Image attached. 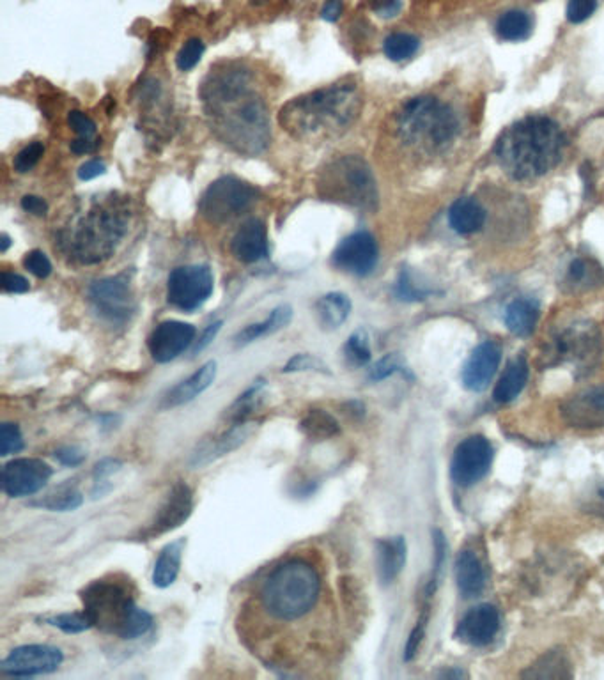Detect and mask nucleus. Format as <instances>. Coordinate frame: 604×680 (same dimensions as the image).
<instances>
[{
  "mask_svg": "<svg viewBox=\"0 0 604 680\" xmlns=\"http://www.w3.org/2000/svg\"><path fill=\"white\" fill-rule=\"evenodd\" d=\"M202 107L211 132L241 156L264 153L272 142L270 107L247 62L222 61L202 80Z\"/></svg>",
  "mask_w": 604,
  "mask_h": 680,
  "instance_id": "1",
  "label": "nucleus"
},
{
  "mask_svg": "<svg viewBox=\"0 0 604 680\" xmlns=\"http://www.w3.org/2000/svg\"><path fill=\"white\" fill-rule=\"evenodd\" d=\"M132 213L130 197L119 192L89 195L55 231V247L78 266L105 263L126 238Z\"/></svg>",
  "mask_w": 604,
  "mask_h": 680,
  "instance_id": "2",
  "label": "nucleus"
},
{
  "mask_svg": "<svg viewBox=\"0 0 604 680\" xmlns=\"http://www.w3.org/2000/svg\"><path fill=\"white\" fill-rule=\"evenodd\" d=\"M364 109V96L355 80H342L300 94L280 109L279 124L293 139L326 142L348 132Z\"/></svg>",
  "mask_w": 604,
  "mask_h": 680,
  "instance_id": "3",
  "label": "nucleus"
},
{
  "mask_svg": "<svg viewBox=\"0 0 604 680\" xmlns=\"http://www.w3.org/2000/svg\"><path fill=\"white\" fill-rule=\"evenodd\" d=\"M564 147L566 137L557 121L548 116H527L496 140L495 158L509 178L527 183L555 169Z\"/></svg>",
  "mask_w": 604,
  "mask_h": 680,
  "instance_id": "4",
  "label": "nucleus"
},
{
  "mask_svg": "<svg viewBox=\"0 0 604 680\" xmlns=\"http://www.w3.org/2000/svg\"><path fill=\"white\" fill-rule=\"evenodd\" d=\"M395 140L413 153L438 156L456 144L461 119L447 101L433 94H422L404 101L392 117Z\"/></svg>",
  "mask_w": 604,
  "mask_h": 680,
  "instance_id": "5",
  "label": "nucleus"
},
{
  "mask_svg": "<svg viewBox=\"0 0 604 680\" xmlns=\"http://www.w3.org/2000/svg\"><path fill=\"white\" fill-rule=\"evenodd\" d=\"M321 588L318 569L303 558H291L266 576L259 603L273 620L298 622L316 608Z\"/></svg>",
  "mask_w": 604,
  "mask_h": 680,
  "instance_id": "6",
  "label": "nucleus"
},
{
  "mask_svg": "<svg viewBox=\"0 0 604 680\" xmlns=\"http://www.w3.org/2000/svg\"><path fill=\"white\" fill-rule=\"evenodd\" d=\"M80 599L94 627L116 634L121 640H137L153 629V615L139 608L128 585L114 580L93 581Z\"/></svg>",
  "mask_w": 604,
  "mask_h": 680,
  "instance_id": "7",
  "label": "nucleus"
},
{
  "mask_svg": "<svg viewBox=\"0 0 604 680\" xmlns=\"http://www.w3.org/2000/svg\"><path fill=\"white\" fill-rule=\"evenodd\" d=\"M318 195L326 202L372 213L378 209V185L371 165L360 155L335 156L319 169Z\"/></svg>",
  "mask_w": 604,
  "mask_h": 680,
  "instance_id": "8",
  "label": "nucleus"
},
{
  "mask_svg": "<svg viewBox=\"0 0 604 680\" xmlns=\"http://www.w3.org/2000/svg\"><path fill=\"white\" fill-rule=\"evenodd\" d=\"M603 356V337L592 323H574L551 339L544 353L546 367L571 365L574 371H592Z\"/></svg>",
  "mask_w": 604,
  "mask_h": 680,
  "instance_id": "9",
  "label": "nucleus"
},
{
  "mask_svg": "<svg viewBox=\"0 0 604 680\" xmlns=\"http://www.w3.org/2000/svg\"><path fill=\"white\" fill-rule=\"evenodd\" d=\"M259 192L243 179L224 176L213 181L199 201L201 217L213 225H224L247 213Z\"/></svg>",
  "mask_w": 604,
  "mask_h": 680,
  "instance_id": "10",
  "label": "nucleus"
},
{
  "mask_svg": "<svg viewBox=\"0 0 604 680\" xmlns=\"http://www.w3.org/2000/svg\"><path fill=\"white\" fill-rule=\"evenodd\" d=\"M87 296L94 312L110 325L123 326L130 323L137 310L132 280L126 273L94 280L87 289Z\"/></svg>",
  "mask_w": 604,
  "mask_h": 680,
  "instance_id": "11",
  "label": "nucleus"
},
{
  "mask_svg": "<svg viewBox=\"0 0 604 680\" xmlns=\"http://www.w3.org/2000/svg\"><path fill=\"white\" fill-rule=\"evenodd\" d=\"M215 289V277L208 264H186L169 273L167 302L183 312H194L208 302Z\"/></svg>",
  "mask_w": 604,
  "mask_h": 680,
  "instance_id": "12",
  "label": "nucleus"
},
{
  "mask_svg": "<svg viewBox=\"0 0 604 680\" xmlns=\"http://www.w3.org/2000/svg\"><path fill=\"white\" fill-rule=\"evenodd\" d=\"M493 459H495L493 443L482 434H472L461 443H457L450 461V477L456 486H475L488 475Z\"/></svg>",
  "mask_w": 604,
  "mask_h": 680,
  "instance_id": "13",
  "label": "nucleus"
},
{
  "mask_svg": "<svg viewBox=\"0 0 604 680\" xmlns=\"http://www.w3.org/2000/svg\"><path fill=\"white\" fill-rule=\"evenodd\" d=\"M64 663L59 647L47 643H32L11 650L0 663V673L8 677H36L54 673Z\"/></svg>",
  "mask_w": 604,
  "mask_h": 680,
  "instance_id": "14",
  "label": "nucleus"
},
{
  "mask_svg": "<svg viewBox=\"0 0 604 680\" xmlns=\"http://www.w3.org/2000/svg\"><path fill=\"white\" fill-rule=\"evenodd\" d=\"M194 512V491L185 480H176L169 493L165 496L160 509L156 510L155 518L146 530H142L140 541H151L160 535L174 532L176 528L185 525Z\"/></svg>",
  "mask_w": 604,
  "mask_h": 680,
  "instance_id": "15",
  "label": "nucleus"
},
{
  "mask_svg": "<svg viewBox=\"0 0 604 680\" xmlns=\"http://www.w3.org/2000/svg\"><path fill=\"white\" fill-rule=\"evenodd\" d=\"M380 261V247L371 232L358 231L346 236L333 250L332 263L337 270L367 277L376 270Z\"/></svg>",
  "mask_w": 604,
  "mask_h": 680,
  "instance_id": "16",
  "label": "nucleus"
},
{
  "mask_svg": "<svg viewBox=\"0 0 604 680\" xmlns=\"http://www.w3.org/2000/svg\"><path fill=\"white\" fill-rule=\"evenodd\" d=\"M54 470L43 459L20 457L4 464L2 468V491L9 498H25L45 489Z\"/></svg>",
  "mask_w": 604,
  "mask_h": 680,
  "instance_id": "17",
  "label": "nucleus"
},
{
  "mask_svg": "<svg viewBox=\"0 0 604 680\" xmlns=\"http://www.w3.org/2000/svg\"><path fill=\"white\" fill-rule=\"evenodd\" d=\"M560 417L574 429L604 427V383L583 388L560 404Z\"/></svg>",
  "mask_w": 604,
  "mask_h": 680,
  "instance_id": "18",
  "label": "nucleus"
},
{
  "mask_svg": "<svg viewBox=\"0 0 604 680\" xmlns=\"http://www.w3.org/2000/svg\"><path fill=\"white\" fill-rule=\"evenodd\" d=\"M500 627H502V617L495 604H477L466 611L463 619L457 622L454 636L457 642L465 643L468 647H475V649H482L495 640L496 634L500 633Z\"/></svg>",
  "mask_w": 604,
  "mask_h": 680,
  "instance_id": "19",
  "label": "nucleus"
},
{
  "mask_svg": "<svg viewBox=\"0 0 604 680\" xmlns=\"http://www.w3.org/2000/svg\"><path fill=\"white\" fill-rule=\"evenodd\" d=\"M195 335L197 330L190 323L174 319L163 321L149 335V353L156 364H169L183 355L190 346H194Z\"/></svg>",
  "mask_w": 604,
  "mask_h": 680,
  "instance_id": "20",
  "label": "nucleus"
},
{
  "mask_svg": "<svg viewBox=\"0 0 604 680\" xmlns=\"http://www.w3.org/2000/svg\"><path fill=\"white\" fill-rule=\"evenodd\" d=\"M256 429V425L250 422H236V424L229 427V431L217 434L210 440H204L195 447L192 456L188 459V464L199 470L204 466L217 463L218 459L229 456L234 450L240 449L241 445L247 443L248 438L252 436Z\"/></svg>",
  "mask_w": 604,
  "mask_h": 680,
  "instance_id": "21",
  "label": "nucleus"
},
{
  "mask_svg": "<svg viewBox=\"0 0 604 680\" xmlns=\"http://www.w3.org/2000/svg\"><path fill=\"white\" fill-rule=\"evenodd\" d=\"M502 364V349L493 340H486L473 349L461 371L463 387L475 394H481L495 378Z\"/></svg>",
  "mask_w": 604,
  "mask_h": 680,
  "instance_id": "22",
  "label": "nucleus"
},
{
  "mask_svg": "<svg viewBox=\"0 0 604 680\" xmlns=\"http://www.w3.org/2000/svg\"><path fill=\"white\" fill-rule=\"evenodd\" d=\"M231 252L240 263H259L270 255L266 224L259 218H248L231 241Z\"/></svg>",
  "mask_w": 604,
  "mask_h": 680,
  "instance_id": "23",
  "label": "nucleus"
},
{
  "mask_svg": "<svg viewBox=\"0 0 604 680\" xmlns=\"http://www.w3.org/2000/svg\"><path fill=\"white\" fill-rule=\"evenodd\" d=\"M215 378H217V362L210 360V362L199 367L194 374H190L188 378L179 381L176 387H172L167 394L163 395L160 408L162 410H174L179 406L190 404L197 397H201L215 383Z\"/></svg>",
  "mask_w": 604,
  "mask_h": 680,
  "instance_id": "24",
  "label": "nucleus"
},
{
  "mask_svg": "<svg viewBox=\"0 0 604 680\" xmlns=\"http://www.w3.org/2000/svg\"><path fill=\"white\" fill-rule=\"evenodd\" d=\"M408 544L403 535L376 541V572L381 585H392L406 567Z\"/></svg>",
  "mask_w": 604,
  "mask_h": 680,
  "instance_id": "25",
  "label": "nucleus"
},
{
  "mask_svg": "<svg viewBox=\"0 0 604 680\" xmlns=\"http://www.w3.org/2000/svg\"><path fill=\"white\" fill-rule=\"evenodd\" d=\"M456 583L459 592L466 599H472L484 592L488 576L481 558L473 549H461L456 558Z\"/></svg>",
  "mask_w": 604,
  "mask_h": 680,
  "instance_id": "26",
  "label": "nucleus"
},
{
  "mask_svg": "<svg viewBox=\"0 0 604 680\" xmlns=\"http://www.w3.org/2000/svg\"><path fill=\"white\" fill-rule=\"evenodd\" d=\"M539 317H541L539 300L532 296H519L505 307L504 323L512 335L527 339L535 332Z\"/></svg>",
  "mask_w": 604,
  "mask_h": 680,
  "instance_id": "27",
  "label": "nucleus"
},
{
  "mask_svg": "<svg viewBox=\"0 0 604 680\" xmlns=\"http://www.w3.org/2000/svg\"><path fill=\"white\" fill-rule=\"evenodd\" d=\"M488 222V211L475 197H459L449 209V224L459 236H472Z\"/></svg>",
  "mask_w": 604,
  "mask_h": 680,
  "instance_id": "28",
  "label": "nucleus"
},
{
  "mask_svg": "<svg viewBox=\"0 0 604 680\" xmlns=\"http://www.w3.org/2000/svg\"><path fill=\"white\" fill-rule=\"evenodd\" d=\"M528 378H530V365H528L527 358H523V356L514 358L507 364L504 374L498 379L495 392H493V399L498 404H509V402L516 401L527 387Z\"/></svg>",
  "mask_w": 604,
  "mask_h": 680,
  "instance_id": "29",
  "label": "nucleus"
},
{
  "mask_svg": "<svg viewBox=\"0 0 604 680\" xmlns=\"http://www.w3.org/2000/svg\"><path fill=\"white\" fill-rule=\"evenodd\" d=\"M293 321V307L291 305H279L270 312V316L266 317L261 323H252V325L245 326L243 330L236 333L234 342L236 346H248L252 342L264 339L268 335L284 330L289 323Z\"/></svg>",
  "mask_w": 604,
  "mask_h": 680,
  "instance_id": "30",
  "label": "nucleus"
},
{
  "mask_svg": "<svg viewBox=\"0 0 604 680\" xmlns=\"http://www.w3.org/2000/svg\"><path fill=\"white\" fill-rule=\"evenodd\" d=\"M186 539H176V541L169 542L165 548L160 551V555L156 558L155 569H153V585L156 588H169L178 580L179 571H181V562H183V553H185Z\"/></svg>",
  "mask_w": 604,
  "mask_h": 680,
  "instance_id": "31",
  "label": "nucleus"
},
{
  "mask_svg": "<svg viewBox=\"0 0 604 680\" xmlns=\"http://www.w3.org/2000/svg\"><path fill=\"white\" fill-rule=\"evenodd\" d=\"M351 309H353V305H351L348 294L337 293V291L321 296L314 305L319 326L326 332H333V330L341 328L348 321Z\"/></svg>",
  "mask_w": 604,
  "mask_h": 680,
  "instance_id": "32",
  "label": "nucleus"
},
{
  "mask_svg": "<svg viewBox=\"0 0 604 680\" xmlns=\"http://www.w3.org/2000/svg\"><path fill=\"white\" fill-rule=\"evenodd\" d=\"M523 679H573L571 661L564 650H548L521 673Z\"/></svg>",
  "mask_w": 604,
  "mask_h": 680,
  "instance_id": "33",
  "label": "nucleus"
},
{
  "mask_svg": "<svg viewBox=\"0 0 604 680\" xmlns=\"http://www.w3.org/2000/svg\"><path fill=\"white\" fill-rule=\"evenodd\" d=\"M496 36L507 43L527 41L534 32V18L523 9H509L498 16L495 25Z\"/></svg>",
  "mask_w": 604,
  "mask_h": 680,
  "instance_id": "34",
  "label": "nucleus"
},
{
  "mask_svg": "<svg viewBox=\"0 0 604 680\" xmlns=\"http://www.w3.org/2000/svg\"><path fill=\"white\" fill-rule=\"evenodd\" d=\"M604 282V271L599 264L592 259L576 257L569 264L566 271V284L571 291H589L594 287H599Z\"/></svg>",
  "mask_w": 604,
  "mask_h": 680,
  "instance_id": "35",
  "label": "nucleus"
},
{
  "mask_svg": "<svg viewBox=\"0 0 604 680\" xmlns=\"http://www.w3.org/2000/svg\"><path fill=\"white\" fill-rule=\"evenodd\" d=\"M300 431L310 441L332 440L341 434V424L332 413L321 408H312L300 420Z\"/></svg>",
  "mask_w": 604,
  "mask_h": 680,
  "instance_id": "36",
  "label": "nucleus"
},
{
  "mask_svg": "<svg viewBox=\"0 0 604 680\" xmlns=\"http://www.w3.org/2000/svg\"><path fill=\"white\" fill-rule=\"evenodd\" d=\"M82 503H84V495L80 493V489L75 484L68 482V484L55 487L36 502H31V507L50 510V512H73V510L80 509Z\"/></svg>",
  "mask_w": 604,
  "mask_h": 680,
  "instance_id": "37",
  "label": "nucleus"
},
{
  "mask_svg": "<svg viewBox=\"0 0 604 680\" xmlns=\"http://www.w3.org/2000/svg\"><path fill=\"white\" fill-rule=\"evenodd\" d=\"M39 622L47 626L55 627L62 633L80 634L93 629L94 622L91 615L86 610L73 611V613H57V615H45Z\"/></svg>",
  "mask_w": 604,
  "mask_h": 680,
  "instance_id": "38",
  "label": "nucleus"
},
{
  "mask_svg": "<svg viewBox=\"0 0 604 680\" xmlns=\"http://www.w3.org/2000/svg\"><path fill=\"white\" fill-rule=\"evenodd\" d=\"M420 39L408 32H394L383 41V52L390 61L403 62L419 52Z\"/></svg>",
  "mask_w": 604,
  "mask_h": 680,
  "instance_id": "39",
  "label": "nucleus"
},
{
  "mask_svg": "<svg viewBox=\"0 0 604 680\" xmlns=\"http://www.w3.org/2000/svg\"><path fill=\"white\" fill-rule=\"evenodd\" d=\"M123 466V461H119L116 457H105L100 463H96L93 470V491H91L94 500L109 495L114 487L112 479L123 470Z\"/></svg>",
  "mask_w": 604,
  "mask_h": 680,
  "instance_id": "40",
  "label": "nucleus"
},
{
  "mask_svg": "<svg viewBox=\"0 0 604 680\" xmlns=\"http://www.w3.org/2000/svg\"><path fill=\"white\" fill-rule=\"evenodd\" d=\"M266 387V381L263 378H257L250 387L243 392V394L234 401L231 410H229V418L231 422H247L248 417L252 415V411L257 408V401L261 397L263 388Z\"/></svg>",
  "mask_w": 604,
  "mask_h": 680,
  "instance_id": "41",
  "label": "nucleus"
},
{
  "mask_svg": "<svg viewBox=\"0 0 604 680\" xmlns=\"http://www.w3.org/2000/svg\"><path fill=\"white\" fill-rule=\"evenodd\" d=\"M371 339L369 333L364 328L351 333L349 339L344 344V356L349 365L353 367H364L371 362Z\"/></svg>",
  "mask_w": 604,
  "mask_h": 680,
  "instance_id": "42",
  "label": "nucleus"
},
{
  "mask_svg": "<svg viewBox=\"0 0 604 680\" xmlns=\"http://www.w3.org/2000/svg\"><path fill=\"white\" fill-rule=\"evenodd\" d=\"M433 542H434V567L433 576L431 580L427 583L426 587V597H433L436 588H438V583H440V576H442L443 565H445V557H447V541H445V535H443L442 530H434L433 532Z\"/></svg>",
  "mask_w": 604,
  "mask_h": 680,
  "instance_id": "43",
  "label": "nucleus"
},
{
  "mask_svg": "<svg viewBox=\"0 0 604 680\" xmlns=\"http://www.w3.org/2000/svg\"><path fill=\"white\" fill-rule=\"evenodd\" d=\"M284 374H295V372H319V374H332L330 367L318 358L316 355H309V353H298V355L289 358L284 367H282Z\"/></svg>",
  "mask_w": 604,
  "mask_h": 680,
  "instance_id": "44",
  "label": "nucleus"
},
{
  "mask_svg": "<svg viewBox=\"0 0 604 680\" xmlns=\"http://www.w3.org/2000/svg\"><path fill=\"white\" fill-rule=\"evenodd\" d=\"M24 436L18 425L4 422L0 425V456L8 457L24 450Z\"/></svg>",
  "mask_w": 604,
  "mask_h": 680,
  "instance_id": "45",
  "label": "nucleus"
},
{
  "mask_svg": "<svg viewBox=\"0 0 604 680\" xmlns=\"http://www.w3.org/2000/svg\"><path fill=\"white\" fill-rule=\"evenodd\" d=\"M206 52L204 41L199 38H192L186 41L176 55V66L179 71L194 70L195 66L201 62L202 55Z\"/></svg>",
  "mask_w": 604,
  "mask_h": 680,
  "instance_id": "46",
  "label": "nucleus"
},
{
  "mask_svg": "<svg viewBox=\"0 0 604 680\" xmlns=\"http://www.w3.org/2000/svg\"><path fill=\"white\" fill-rule=\"evenodd\" d=\"M427 622H429V608H424V613L420 615L417 624L411 629L410 636H408L406 645H404V661H406V663L413 661V659L417 657V654H419L422 642H424V638H426Z\"/></svg>",
  "mask_w": 604,
  "mask_h": 680,
  "instance_id": "47",
  "label": "nucleus"
},
{
  "mask_svg": "<svg viewBox=\"0 0 604 680\" xmlns=\"http://www.w3.org/2000/svg\"><path fill=\"white\" fill-rule=\"evenodd\" d=\"M43 155H45V146L41 142H32L15 156L13 167L18 174H27L38 165Z\"/></svg>",
  "mask_w": 604,
  "mask_h": 680,
  "instance_id": "48",
  "label": "nucleus"
},
{
  "mask_svg": "<svg viewBox=\"0 0 604 680\" xmlns=\"http://www.w3.org/2000/svg\"><path fill=\"white\" fill-rule=\"evenodd\" d=\"M404 371H406V369H404L401 356L392 353V355L383 356L381 360H378L376 364L372 365L371 369H369V379L374 381V383H378V381H383V379L394 376L397 372Z\"/></svg>",
  "mask_w": 604,
  "mask_h": 680,
  "instance_id": "49",
  "label": "nucleus"
},
{
  "mask_svg": "<svg viewBox=\"0 0 604 680\" xmlns=\"http://www.w3.org/2000/svg\"><path fill=\"white\" fill-rule=\"evenodd\" d=\"M581 509L596 518L604 519V480L589 487L581 498Z\"/></svg>",
  "mask_w": 604,
  "mask_h": 680,
  "instance_id": "50",
  "label": "nucleus"
},
{
  "mask_svg": "<svg viewBox=\"0 0 604 680\" xmlns=\"http://www.w3.org/2000/svg\"><path fill=\"white\" fill-rule=\"evenodd\" d=\"M597 0H569L566 16L571 24L578 25L587 22L596 13Z\"/></svg>",
  "mask_w": 604,
  "mask_h": 680,
  "instance_id": "51",
  "label": "nucleus"
},
{
  "mask_svg": "<svg viewBox=\"0 0 604 680\" xmlns=\"http://www.w3.org/2000/svg\"><path fill=\"white\" fill-rule=\"evenodd\" d=\"M395 294L399 296V300H404V302H419V300L426 298L429 291H424V289L415 286L410 273L403 271L401 277L397 280V284H395Z\"/></svg>",
  "mask_w": 604,
  "mask_h": 680,
  "instance_id": "52",
  "label": "nucleus"
},
{
  "mask_svg": "<svg viewBox=\"0 0 604 680\" xmlns=\"http://www.w3.org/2000/svg\"><path fill=\"white\" fill-rule=\"evenodd\" d=\"M24 266L25 270L31 271L32 275L38 279H48L52 273V263L47 254L41 250H32L25 255Z\"/></svg>",
  "mask_w": 604,
  "mask_h": 680,
  "instance_id": "53",
  "label": "nucleus"
},
{
  "mask_svg": "<svg viewBox=\"0 0 604 680\" xmlns=\"http://www.w3.org/2000/svg\"><path fill=\"white\" fill-rule=\"evenodd\" d=\"M68 124L73 128V132L78 133V137L93 139L96 135V123L80 110H71L68 114Z\"/></svg>",
  "mask_w": 604,
  "mask_h": 680,
  "instance_id": "54",
  "label": "nucleus"
},
{
  "mask_svg": "<svg viewBox=\"0 0 604 680\" xmlns=\"http://www.w3.org/2000/svg\"><path fill=\"white\" fill-rule=\"evenodd\" d=\"M54 456L62 466L77 468L80 464L86 463L87 452L77 445H66V447L55 450Z\"/></svg>",
  "mask_w": 604,
  "mask_h": 680,
  "instance_id": "55",
  "label": "nucleus"
},
{
  "mask_svg": "<svg viewBox=\"0 0 604 680\" xmlns=\"http://www.w3.org/2000/svg\"><path fill=\"white\" fill-rule=\"evenodd\" d=\"M0 284H2L4 293L24 294L27 293V291H31L29 280L22 277V275H18L15 271H2V275H0Z\"/></svg>",
  "mask_w": 604,
  "mask_h": 680,
  "instance_id": "56",
  "label": "nucleus"
},
{
  "mask_svg": "<svg viewBox=\"0 0 604 680\" xmlns=\"http://www.w3.org/2000/svg\"><path fill=\"white\" fill-rule=\"evenodd\" d=\"M369 8L374 15L380 16L383 20H390L401 15L403 2L401 0H369Z\"/></svg>",
  "mask_w": 604,
  "mask_h": 680,
  "instance_id": "57",
  "label": "nucleus"
},
{
  "mask_svg": "<svg viewBox=\"0 0 604 680\" xmlns=\"http://www.w3.org/2000/svg\"><path fill=\"white\" fill-rule=\"evenodd\" d=\"M222 325H224L222 321H215V323H211L210 326H206V330L201 333V337L195 340L192 353H194V355H199V353H202L204 349L208 348L211 342L217 339L218 333H220V330H222Z\"/></svg>",
  "mask_w": 604,
  "mask_h": 680,
  "instance_id": "58",
  "label": "nucleus"
},
{
  "mask_svg": "<svg viewBox=\"0 0 604 680\" xmlns=\"http://www.w3.org/2000/svg\"><path fill=\"white\" fill-rule=\"evenodd\" d=\"M105 172H107L105 163H101L100 160H89L78 169V179L80 181H91V179L100 178Z\"/></svg>",
  "mask_w": 604,
  "mask_h": 680,
  "instance_id": "59",
  "label": "nucleus"
},
{
  "mask_svg": "<svg viewBox=\"0 0 604 680\" xmlns=\"http://www.w3.org/2000/svg\"><path fill=\"white\" fill-rule=\"evenodd\" d=\"M22 208L34 217H45L48 213V204L38 195H25L22 197Z\"/></svg>",
  "mask_w": 604,
  "mask_h": 680,
  "instance_id": "60",
  "label": "nucleus"
},
{
  "mask_svg": "<svg viewBox=\"0 0 604 680\" xmlns=\"http://www.w3.org/2000/svg\"><path fill=\"white\" fill-rule=\"evenodd\" d=\"M342 11H344V0H325L323 9H321V18L325 22L335 24L341 18Z\"/></svg>",
  "mask_w": 604,
  "mask_h": 680,
  "instance_id": "61",
  "label": "nucleus"
},
{
  "mask_svg": "<svg viewBox=\"0 0 604 680\" xmlns=\"http://www.w3.org/2000/svg\"><path fill=\"white\" fill-rule=\"evenodd\" d=\"M98 146H100V140L98 139H87V137H78L77 140H73L71 142V153H75V155H89V153H93V151H96L98 149Z\"/></svg>",
  "mask_w": 604,
  "mask_h": 680,
  "instance_id": "62",
  "label": "nucleus"
},
{
  "mask_svg": "<svg viewBox=\"0 0 604 680\" xmlns=\"http://www.w3.org/2000/svg\"><path fill=\"white\" fill-rule=\"evenodd\" d=\"M442 679H461V677H466V673L463 670H445V672L440 673Z\"/></svg>",
  "mask_w": 604,
  "mask_h": 680,
  "instance_id": "63",
  "label": "nucleus"
},
{
  "mask_svg": "<svg viewBox=\"0 0 604 680\" xmlns=\"http://www.w3.org/2000/svg\"><path fill=\"white\" fill-rule=\"evenodd\" d=\"M0 240H2L0 241V252H2V254H6V252H8V248L11 247V238H9L8 234L4 232V234L0 236Z\"/></svg>",
  "mask_w": 604,
  "mask_h": 680,
  "instance_id": "64",
  "label": "nucleus"
}]
</instances>
